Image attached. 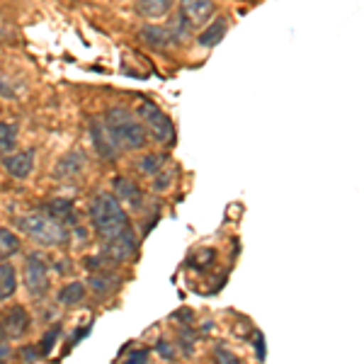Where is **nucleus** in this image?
I'll use <instances>...</instances> for the list:
<instances>
[{
	"label": "nucleus",
	"mask_w": 364,
	"mask_h": 364,
	"mask_svg": "<svg viewBox=\"0 0 364 364\" xmlns=\"http://www.w3.org/2000/svg\"><path fill=\"white\" fill-rule=\"evenodd\" d=\"M90 219L92 226H95V233L102 240V252L107 260L124 262L136 255L139 238L119 199L112 197L109 192L95 195L90 202Z\"/></svg>",
	"instance_id": "obj_1"
},
{
	"label": "nucleus",
	"mask_w": 364,
	"mask_h": 364,
	"mask_svg": "<svg viewBox=\"0 0 364 364\" xmlns=\"http://www.w3.org/2000/svg\"><path fill=\"white\" fill-rule=\"evenodd\" d=\"M15 226L22 233H27L32 240H37L39 245H63L68 240L66 224L58 221L56 216L44 214V211H29L25 216H17Z\"/></svg>",
	"instance_id": "obj_2"
},
{
	"label": "nucleus",
	"mask_w": 364,
	"mask_h": 364,
	"mask_svg": "<svg viewBox=\"0 0 364 364\" xmlns=\"http://www.w3.org/2000/svg\"><path fill=\"white\" fill-rule=\"evenodd\" d=\"M105 122H107L109 132L114 134V139H117V144H119L122 151H139L146 146V139H149L146 127L141 124L136 117H132L129 109H124V107L107 109Z\"/></svg>",
	"instance_id": "obj_3"
},
{
	"label": "nucleus",
	"mask_w": 364,
	"mask_h": 364,
	"mask_svg": "<svg viewBox=\"0 0 364 364\" xmlns=\"http://www.w3.org/2000/svg\"><path fill=\"white\" fill-rule=\"evenodd\" d=\"M139 117H141V122H144L146 132H149L156 141H161V144H170V141H173V136H175L173 119H170L163 109H158L154 102H141Z\"/></svg>",
	"instance_id": "obj_4"
},
{
	"label": "nucleus",
	"mask_w": 364,
	"mask_h": 364,
	"mask_svg": "<svg viewBox=\"0 0 364 364\" xmlns=\"http://www.w3.org/2000/svg\"><path fill=\"white\" fill-rule=\"evenodd\" d=\"M90 139H92V149H95V154L102 158V161H117L122 149H119V144H117L114 134L109 132L105 117H95V119L90 122Z\"/></svg>",
	"instance_id": "obj_5"
},
{
	"label": "nucleus",
	"mask_w": 364,
	"mask_h": 364,
	"mask_svg": "<svg viewBox=\"0 0 364 364\" xmlns=\"http://www.w3.org/2000/svg\"><path fill=\"white\" fill-rule=\"evenodd\" d=\"M25 287L34 299H42L49 291V267L34 252L25 260Z\"/></svg>",
	"instance_id": "obj_6"
},
{
	"label": "nucleus",
	"mask_w": 364,
	"mask_h": 364,
	"mask_svg": "<svg viewBox=\"0 0 364 364\" xmlns=\"http://www.w3.org/2000/svg\"><path fill=\"white\" fill-rule=\"evenodd\" d=\"M180 15L192 27L204 25L214 17V0H180Z\"/></svg>",
	"instance_id": "obj_7"
},
{
	"label": "nucleus",
	"mask_w": 364,
	"mask_h": 364,
	"mask_svg": "<svg viewBox=\"0 0 364 364\" xmlns=\"http://www.w3.org/2000/svg\"><path fill=\"white\" fill-rule=\"evenodd\" d=\"M3 168L15 180H25L34 168V149H25V151H17V154L3 156Z\"/></svg>",
	"instance_id": "obj_8"
},
{
	"label": "nucleus",
	"mask_w": 364,
	"mask_h": 364,
	"mask_svg": "<svg viewBox=\"0 0 364 364\" xmlns=\"http://www.w3.org/2000/svg\"><path fill=\"white\" fill-rule=\"evenodd\" d=\"M112 187H114L117 199H119L124 207H129L132 211H139L141 207H144V195H141L136 182H132L129 178H114Z\"/></svg>",
	"instance_id": "obj_9"
},
{
	"label": "nucleus",
	"mask_w": 364,
	"mask_h": 364,
	"mask_svg": "<svg viewBox=\"0 0 364 364\" xmlns=\"http://www.w3.org/2000/svg\"><path fill=\"white\" fill-rule=\"evenodd\" d=\"M29 323H32V321H29L27 311L22 306H15V309H10L8 314H5L3 323H0V331H3L10 340L22 338L29 331Z\"/></svg>",
	"instance_id": "obj_10"
},
{
	"label": "nucleus",
	"mask_w": 364,
	"mask_h": 364,
	"mask_svg": "<svg viewBox=\"0 0 364 364\" xmlns=\"http://www.w3.org/2000/svg\"><path fill=\"white\" fill-rule=\"evenodd\" d=\"M83 168H85V156L80 151H70V154H66L56 163L54 175L58 180H70V178H78L83 173Z\"/></svg>",
	"instance_id": "obj_11"
},
{
	"label": "nucleus",
	"mask_w": 364,
	"mask_h": 364,
	"mask_svg": "<svg viewBox=\"0 0 364 364\" xmlns=\"http://www.w3.org/2000/svg\"><path fill=\"white\" fill-rule=\"evenodd\" d=\"M175 0H136V13L146 20H161L170 13Z\"/></svg>",
	"instance_id": "obj_12"
},
{
	"label": "nucleus",
	"mask_w": 364,
	"mask_h": 364,
	"mask_svg": "<svg viewBox=\"0 0 364 364\" xmlns=\"http://www.w3.org/2000/svg\"><path fill=\"white\" fill-rule=\"evenodd\" d=\"M226 32H228V22H226V17H214V20L209 22L207 27H204V32L199 34V44L202 46H216L221 42V39L226 37Z\"/></svg>",
	"instance_id": "obj_13"
},
{
	"label": "nucleus",
	"mask_w": 364,
	"mask_h": 364,
	"mask_svg": "<svg viewBox=\"0 0 364 364\" xmlns=\"http://www.w3.org/2000/svg\"><path fill=\"white\" fill-rule=\"evenodd\" d=\"M141 39L154 46H168L173 42H178L173 27H158V25H149V27L141 29Z\"/></svg>",
	"instance_id": "obj_14"
},
{
	"label": "nucleus",
	"mask_w": 364,
	"mask_h": 364,
	"mask_svg": "<svg viewBox=\"0 0 364 364\" xmlns=\"http://www.w3.org/2000/svg\"><path fill=\"white\" fill-rule=\"evenodd\" d=\"M17 291V274H15V267L10 262H3L0 265V301L10 299Z\"/></svg>",
	"instance_id": "obj_15"
},
{
	"label": "nucleus",
	"mask_w": 364,
	"mask_h": 364,
	"mask_svg": "<svg viewBox=\"0 0 364 364\" xmlns=\"http://www.w3.org/2000/svg\"><path fill=\"white\" fill-rule=\"evenodd\" d=\"M85 296V284L83 282H68V284H63V289L58 291V304L61 306H75V304H80Z\"/></svg>",
	"instance_id": "obj_16"
},
{
	"label": "nucleus",
	"mask_w": 364,
	"mask_h": 364,
	"mask_svg": "<svg viewBox=\"0 0 364 364\" xmlns=\"http://www.w3.org/2000/svg\"><path fill=\"white\" fill-rule=\"evenodd\" d=\"M163 168H166V158L158 156V154H146L139 161V170H141V175H146V178H156Z\"/></svg>",
	"instance_id": "obj_17"
},
{
	"label": "nucleus",
	"mask_w": 364,
	"mask_h": 364,
	"mask_svg": "<svg viewBox=\"0 0 364 364\" xmlns=\"http://www.w3.org/2000/svg\"><path fill=\"white\" fill-rule=\"evenodd\" d=\"M51 211V216H56L58 221H63V224H70V221H75V211H73V202H68V199H54L51 204H46Z\"/></svg>",
	"instance_id": "obj_18"
},
{
	"label": "nucleus",
	"mask_w": 364,
	"mask_h": 364,
	"mask_svg": "<svg viewBox=\"0 0 364 364\" xmlns=\"http://www.w3.org/2000/svg\"><path fill=\"white\" fill-rule=\"evenodd\" d=\"M17 250H20V240H17L15 233L8 231V228H0V260L13 257Z\"/></svg>",
	"instance_id": "obj_19"
},
{
	"label": "nucleus",
	"mask_w": 364,
	"mask_h": 364,
	"mask_svg": "<svg viewBox=\"0 0 364 364\" xmlns=\"http://www.w3.org/2000/svg\"><path fill=\"white\" fill-rule=\"evenodd\" d=\"M17 141V129L8 122H0V154H8V151L15 149Z\"/></svg>",
	"instance_id": "obj_20"
},
{
	"label": "nucleus",
	"mask_w": 364,
	"mask_h": 364,
	"mask_svg": "<svg viewBox=\"0 0 364 364\" xmlns=\"http://www.w3.org/2000/svg\"><path fill=\"white\" fill-rule=\"evenodd\" d=\"M114 282L117 279H112V274H92V277H90V287L95 291H100V294H105V291L112 289Z\"/></svg>",
	"instance_id": "obj_21"
},
{
	"label": "nucleus",
	"mask_w": 364,
	"mask_h": 364,
	"mask_svg": "<svg viewBox=\"0 0 364 364\" xmlns=\"http://www.w3.org/2000/svg\"><path fill=\"white\" fill-rule=\"evenodd\" d=\"M58 333H61V326H54V328H49V333L42 338V343H39V352H42V357H46L51 352V348H54V343L58 338Z\"/></svg>",
	"instance_id": "obj_22"
},
{
	"label": "nucleus",
	"mask_w": 364,
	"mask_h": 364,
	"mask_svg": "<svg viewBox=\"0 0 364 364\" xmlns=\"http://www.w3.org/2000/svg\"><path fill=\"white\" fill-rule=\"evenodd\" d=\"M154 185H156V190L158 192H163V190H168V185H170V170L163 168L161 173L154 178Z\"/></svg>",
	"instance_id": "obj_23"
},
{
	"label": "nucleus",
	"mask_w": 364,
	"mask_h": 364,
	"mask_svg": "<svg viewBox=\"0 0 364 364\" xmlns=\"http://www.w3.org/2000/svg\"><path fill=\"white\" fill-rule=\"evenodd\" d=\"M214 355H216V360H219V362H231V364H238V357L233 355V352H228L226 348H221V345H219V348H216Z\"/></svg>",
	"instance_id": "obj_24"
},
{
	"label": "nucleus",
	"mask_w": 364,
	"mask_h": 364,
	"mask_svg": "<svg viewBox=\"0 0 364 364\" xmlns=\"http://www.w3.org/2000/svg\"><path fill=\"white\" fill-rule=\"evenodd\" d=\"M8 336H5V333L3 331H0V362H3V360H8V357H10V345H8Z\"/></svg>",
	"instance_id": "obj_25"
},
{
	"label": "nucleus",
	"mask_w": 364,
	"mask_h": 364,
	"mask_svg": "<svg viewBox=\"0 0 364 364\" xmlns=\"http://www.w3.org/2000/svg\"><path fill=\"white\" fill-rule=\"evenodd\" d=\"M127 360L129 362H146V360H149V350H134V352H129Z\"/></svg>",
	"instance_id": "obj_26"
},
{
	"label": "nucleus",
	"mask_w": 364,
	"mask_h": 364,
	"mask_svg": "<svg viewBox=\"0 0 364 364\" xmlns=\"http://www.w3.org/2000/svg\"><path fill=\"white\" fill-rule=\"evenodd\" d=\"M158 352H161V355L166 357V360H173V357H175V350L170 348L166 340H161V343H158Z\"/></svg>",
	"instance_id": "obj_27"
}]
</instances>
